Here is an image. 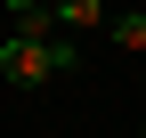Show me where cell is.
Returning <instances> with one entry per match:
<instances>
[{"instance_id":"3957f363","label":"cell","mask_w":146,"mask_h":138,"mask_svg":"<svg viewBox=\"0 0 146 138\" xmlns=\"http://www.w3.org/2000/svg\"><path fill=\"white\" fill-rule=\"evenodd\" d=\"M8 8H16V16H33V8H49V0H8Z\"/></svg>"},{"instance_id":"6da1fadb","label":"cell","mask_w":146,"mask_h":138,"mask_svg":"<svg viewBox=\"0 0 146 138\" xmlns=\"http://www.w3.org/2000/svg\"><path fill=\"white\" fill-rule=\"evenodd\" d=\"M49 16H57V33H98L114 8L106 0H49Z\"/></svg>"},{"instance_id":"7a4b0ae2","label":"cell","mask_w":146,"mask_h":138,"mask_svg":"<svg viewBox=\"0 0 146 138\" xmlns=\"http://www.w3.org/2000/svg\"><path fill=\"white\" fill-rule=\"evenodd\" d=\"M106 41H114L122 57H138V49H146V8H130V16H106Z\"/></svg>"},{"instance_id":"277c9868","label":"cell","mask_w":146,"mask_h":138,"mask_svg":"<svg viewBox=\"0 0 146 138\" xmlns=\"http://www.w3.org/2000/svg\"><path fill=\"white\" fill-rule=\"evenodd\" d=\"M138 138H146V130H138Z\"/></svg>"}]
</instances>
